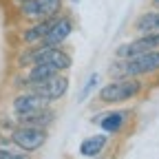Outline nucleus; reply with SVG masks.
I'll list each match as a JSON object with an SVG mask.
<instances>
[{
	"label": "nucleus",
	"instance_id": "obj_11",
	"mask_svg": "<svg viewBox=\"0 0 159 159\" xmlns=\"http://www.w3.org/2000/svg\"><path fill=\"white\" fill-rule=\"evenodd\" d=\"M106 144H108L106 135H102V133L91 135V137L82 139V144H80V155H82V157H97V155H102Z\"/></svg>",
	"mask_w": 159,
	"mask_h": 159
},
{
	"label": "nucleus",
	"instance_id": "obj_14",
	"mask_svg": "<svg viewBox=\"0 0 159 159\" xmlns=\"http://www.w3.org/2000/svg\"><path fill=\"white\" fill-rule=\"evenodd\" d=\"M97 84H99V75L97 73H93V75H89V80H86V84H84V89H82V93H80V97H77V102H84V99L97 89Z\"/></svg>",
	"mask_w": 159,
	"mask_h": 159
},
{
	"label": "nucleus",
	"instance_id": "obj_8",
	"mask_svg": "<svg viewBox=\"0 0 159 159\" xmlns=\"http://www.w3.org/2000/svg\"><path fill=\"white\" fill-rule=\"evenodd\" d=\"M128 117H130L128 111H111V113H102V117L93 119V122H95L99 128H102L104 133H108V135H117L119 130L126 126Z\"/></svg>",
	"mask_w": 159,
	"mask_h": 159
},
{
	"label": "nucleus",
	"instance_id": "obj_17",
	"mask_svg": "<svg viewBox=\"0 0 159 159\" xmlns=\"http://www.w3.org/2000/svg\"><path fill=\"white\" fill-rule=\"evenodd\" d=\"M13 2H18V5H20V2H25V0H13Z\"/></svg>",
	"mask_w": 159,
	"mask_h": 159
},
{
	"label": "nucleus",
	"instance_id": "obj_15",
	"mask_svg": "<svg viewBox=\"0 0 159 159\" xmlns=\"http://www.w3.org/2000/svg\"><path fill=\"white\" fill-rule=\"evenodd\" d=\"M29 152H25V150H20V152H16V150H11V148H0V159H25Z\"/></svg>",
	"mask_w": 159,
	"mask_h": 159
},
{
	"label": "nucleus",
	"instance_id": "obj_7",
	"mask_svg": "<svg viewBox=\"0 0 159 159\" xmlns=\"http://www.w3.org/2000/svg\"><path fill=\"white\" fill-rule=\"evenodd\" d=\"M47 106H51L49 99H44L42 95H38V93L31 91V89L18 93V95L13 97V104H11V108H13L16 115H20V113H31V111H40V108H47Z\"/></svg>",
	"mask_w": 159,
	"mask_h": 159
},
{
	"label": "nucleus",
	"instance_id": "obj_18",
	"mask_svg": "<svg viewBox=\"0 0 159 159\" xmlns=\"http://www.w3.org/2000/svg\"><path fill=\"white\" fill-rule=\"evenodd\" d=\"M73 2H75V0H73Z\"/></svg>",
	"mask_w": 159,
	"mask_h": 159
},
{
	"label": "nucleus",
	"instance_id": "obj_4",
	"mask_svg": "<svg viewBox=\"0 0 159 159\" xmlns=\"http://www.w3.org/2000/svg\"><path fill=\"white\" fill-rule=\"evenodd\" d=\"M62 11V0H25L18 5V13L25 20H44Z\"/></svg>",
	"mask_w": 159,
	"mask_h": 159
},
{
	"label": "nucleus",
	"instance_id": "obj_10",
	"mask_svg": "<svg viewBox=\"0 0 159 159\" xmlns=\"http://www.w3.org/2000/svg\"><path fill=\"white\" fill-rule=\"evenodd\" d=\"M53 20H55V16L44 18V20H35V22H33L31 27H27V29L22 31V44H25V47L40 44V42H42V38L47 35V31L51 29Z\"/></svg>",
	"mask_w": 159,
	"mask_h": 159
},
{
	"label": "nucleus",
	"instance_id": "obj_5",
	"mask_svg": "<svg viewBox=\"0 0 159 159\" xmlns=\"http://www.w3.org/2000/svg\"><path fill=\"white\" fill-rule=\"evenodd\" d=\"M31 91H35L38 95H42L44 99H49V102H60L66 93H69V77L64 73H55L51 75L49 80H44V82L40 84H31L27 86Z\"/></svg>",
	"mask_w": 159,
	"mask_h": 159
},
{
	"label": "nucleus",
	"instance_id": "obj_12",
	"mask_svg": "<svg viewBox=\"0 0 159 159\" xmlns=\"http://www.w3.org/2000/svg\"><path fill=\"white\" fill-rule=\"evenodd\" d=\"M55 73H60V71H55V69H53L51 64H47V62L31 64V66H29V73L25 75V77H27V86L44 82V80H49V77H51V75H55Z\"/></svg>",
	"mask_w": 159,
	"mask_h": 159
},
{
	"label": "nucleus",
	"instance_id": "obj_13",
	"mask_svg": "<svg viewBox=\"0 0 159 159\" xmlns=\"http://www.w3.org/2000/svg\"><path fill=\"white\" fill-rule=\"evenodd\" d=\"M133 29H135L139 35H142V33H152V31H159V9L142 13V16H139V18L135 20Z\"/></svg>",
	"mask_w": 159,
	"mask_h": 159
},
{
	"label": "nucleus",
	"instance_id": "obj_6",
	"mask_svg": "<svg viewBox=\"0 0 159 159\" xmlns=\"http://www.w3.org/2000/svg\"><path fill=\"white\" fill-rule=\"evenodd\" d=\"M73 27H75L73 18L60 11L55 16V20H53L51 29L47 31V35L42 38V42H40V44H44V47H62L66 42V38L73 33Z\"/></svg>",
	"mask_w": 159,
	"mask_h": 159
},
{
	"label": "nucleus",
	"instance_id": "obj_16",
	"mask_svg": "<svg viewBox=\"0 0 159 159\" xmlns=\"http://www.w3.org/2000/svg\"><path fill=\"white\" fill-rule=\"evenodd\" d=\"M150 5H152L155 9H159V0H150Z\"/></svg>",
	"mask_w": 159,
	"mask_h": 159
},
{
	"label": "nucleus",
	"instance_id": "obj_2",
	"mask_svg": "<svg viewBox=\"0 0 159 159\" xmlns=\"http://www.w3.org/2000/svg\"><path fill=\"white\" fill-rule=\"evenodd\" d=\"M142 89L144 84L135 77H115L113 82L99 89L97 99L102 104H122V102H128V99H135L142 93Z\"/></svg>",
	"mask_w": 159,
	"mask_h": 159
},
{
	"label": "nucleus",
	"instance_id": "obj_3",
	"mask_svg": "<svg viewBox=\"0 0 159 159\" xmlns=\"http://www.w3.org/2000/svg\"><path fill=\"white\" fill-rule=\"evenodd\" d=\"M49 139L47 128H40V126H25V124H18V128L11 130V144L18 150H25V152H35L40 150Z\"/></svg>",
	"mask_w": 159,
	"mask_h": 159
},
{
	"label": "nucleus",
	"instance_id": "obj_1",
	"mask_svg": "<svg viewBox=\"0 0 159 159\" xmlns=\"http://www.w3.org/2000/svg\"><path fill=\"white\" fill-rule=\"evenodd\" d=\"M159 71V49L142 51L130 57H117L111 64L113 77H137V75H150Z\"/></svg>",
	"mask_w": 159,
	"mask_h": 159
},
{
	"label": "nucleus",
	"instance_id": "obj_9",
	"mask_svg": "<svg viewBox=\"0 0 159 159\" xmlns=\"http://www.w3.org/2000/svg\"><path fill=\"white\" fill-rule=\"evenodd\" d=\"M53 108H40V111H31V113H20L16 115V122L18 124H25V126H40V128H49V124L53 122Z\"/></svg>",
	"mask_w": 159,
	"mask_h": 159
}]
</instances>
